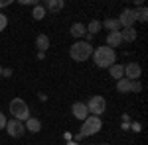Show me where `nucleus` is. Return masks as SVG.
I'll use <instances>...</instances> for the list:
<instances>
[{"label":"nucleus","instance_id":"13","mask_svg":"<svg viewBox=\"0 0 148 145\" xmlns=\"http://www.w3.org/2000/svg\"><path fill=\"white\" fill-rule=\"evenodd\" d=\"M105 43H107V47H111V49H114V47H121V43H123L121 32H114V34H107V39H105Z\"/></svg>","mask_w":148,"mask_h":145},{"label":"nucleus","instance_id":"11","mask_svg":"<svg viewBox=\"0 0 148 145\" xmlns=\"http://www.w3.org/2000/svg\"><path fill=\"white\" fill-rule=\"evenodd\" d=\"M44 8H46V12L57 14V12H61L65 8V2H63V0H46V2H44Z\"/></svg>","mask_w":148,"mask_h":145},{"label":"nucleus","instance_id":"7","mask_svg":"<svg viewBox=\"0 0 148 145\" xmlns=\"http://www.w3.org/2000/svg\"><path fill=\"white\" fill-rule=\"evenodd\" d=\"M116 20H119V24H121V30H125V28H134V24H136L132 8H125Z\"/></svg>","mask_w":148,"mask_h":145},{"label":"nucleus","instance_id":"26","mask_svg":"<svg viewBox=\"0 0 148 145\" xmlns=\"http://www.w3.org/2000/svg\"><path fill=\"white\" fill-rule=\"evenodd\" d=\"M12 4V0H0V10L4 8V6H10Z\"/></svg>","mask_w":148,"mask_h":145},{"label":"nucleus","instance_id":"6","mask_svg":"<svg viewBox=\"0 0 148 145\" xmlns=\"http://www.w3.org/2000/svg\"><path fill=\"white\" fill-rule=\"evenodd\" d=\"M6 134L10 135V137H22L24 132H26V127H24V122H20V120H8L6 122Z\"/></svg>","mask_w":148,"mask_h":145},{"label":"nucleus","instance_id":"2","mask_svg":"<svg viewBox=\"0 0 148 145\" xmlns=\"http://www.w3.org/2000/svg\"><path fill=\"white\" fill-rule=\"evenodd\" d=\"M93 49H95V47H93L91 43L79 39V41H75V43L69 47V57H71L73 61H77V63H85V61L91 59Z\"/></svg>","mask_w":148,"mask_h":145},{"label":"nucleus","instance_id":"29","mask_svg":"<svg viewBox=\"0 0 148 145\" xmlns=\"http://www.w3.org/2000/svg\"><path fill=\"white\" fill-rule=\"evenodd\" d=\"M38 98H40L42 102H46L47 100V94H42V92H40V94H38Z\"/></svg>","mask_w":148,"mask_h":145},{"label":"nucleus","instance_id":"14","mask_svg":"<svg viewBox=\"0 0 148 145\" xmlns=\"http://www.w3.org/2000/svg\"><path fill=\"white\" fill-rule=\"evenodd\" d=\"M121 37H123V43H132V41H136V30L134 28H125V30H121Z\"/></svg>","mask_w":148,"mask_h":145},{"label":"nucleus","instance_id":"34","mask_svg":"<svg viewBox=\"0 0 148 145\" xmlns=\"http://www.w3.org/2000/svg\"><path fill=\"white\" fill-rule=\"evenodd\" d=\"M103 145H109V143H103Z\"/></svg>","mask_w":148,"mask_h":145},{"label":"nucleus","instance_id":"15","mask_svg":"<svg viewBox=\"0 0 148 145\" xmlns=\"http://www.w3.org/2000/svg\"><path fill=\"white\" fill-rule=\"evenodd\" d=\"M101 28L109 30V34H114V32H121V24L116 18H107L105 22H101Z\"/></svg>","mask_w":148,"mask_h":145},{"label":"nucleus","instance_id":"20","mask_svg":"<svg viewBox=\"0 0 148 145\" xmlns=\"http://www.w3.org/2000/svg\"><path fill=\"white\" fill-rule=\"evenodd\" d=\"M46 8H44V4H38V6H34V10H32V18L34 20H44L46 18Z\"/></svg>","mask_w":148,"mask_h":145},{"label":"nucleus","instance_id":"8","mask_svg":"<svg viewBox=\"0 0 148 145\" xmlns=\"http://www.w3.org/2000/svg\"><path fill=\"white\" fill-rule=\"evenodd\" d=\"M142 77V67L138 63H126L125 65V78L128 80H138Z\"/></svg>","mask_w":148,"mask_h":145},{"label":"nucleus","instance_id":"31","mask_svg":"<svg viewBox=\"0 0 148 145\" xmlns=\"http://www.w3.org/2000/svg\"><path fill=\"white\" fill-rule=\"evenodd\" d=\"M73 139H75V143H77V141H83V135H81V134H77L75 137H73Z\"/></svg>","mask_w":148,"mask_h":145},{"label":"nucleus","instance_id":"30","mask_svg":"<svg viewBox=\"0 0 148 145\" xmlns=\"http://www.w3.org/2000/svg\"><path fill=\"white\" fill-rule=\"evenodd\" d=\"M121 127L126 132V129H130V123H128V122H123V125H121Z\"/></svg>","mask_w":148,"mask_h":145},{"label":"nucleus","instance_id":"21","mask_svg":"<svg viewBox=\"0 0 148 145\" xmlns=\"http://www.w3.org/2000/svg\"><path fill=\"white\" fill-rule=\"evenodd\" d=\"M85 28H87V34L97 35L99 32H101V20H91L89 26H85Z\"/></svg>","mask_w":148,"mask_h":145},{"label":"nucleus","instance_id":"12","mask_svg":"<svg viewBox=\"0 0 148 145\" xmlns=\"http://www.w3.org/2000/svg\"><path fill=\"white\" fill-rule=\"evenodd\" d=\"M69 34L73 35L75 39H81V37H85V34H87V28H85V24L75 22V24H71V28H69Z\"/></svg>","mask_w":148,"mask_h":145},{"label":"nucleus","instance_id":"3","mask_svg":"<svg viewBox=\"0 0 148 145\" xmlns=\"http://www.w3.org/2000/svg\"><path fill=\"white\" fill-rule=\"evenodd\" d=\"M101 127H103L101 118H97V116H91V114H89V116L81 122L79 134L83 135V137H93V135H97L99 132H101Z\"/></svg>","mask_w":148,"mask_h":145},{"label":"nucleus","instance_id":"32","mask_svg":"<svg viewBox=\"0 0 148 145\" xmlns=\"http://www.w3.org/2000/svg\"><path fill=\"white\" fill-rule=\"evenodd\" d=\"M67 145H79V143H75V141H67Z\"/></svg>","mask_w":148,"mask_h":145},{"label":"nucleus","instance_id":"18","mask_svg":"<svg viewBox=\"0 0 148 145\" xmlns=\"http://www.w3.org/2000/svg\"><path fill=\"white\" fill-rule=\"evenodd\" d=\"M130 86H132V80H128V78L116 80V90H119L121 94H128V92H130Z\"/></svg>","mask_w":148,"mask_h":145},{"label":"nucleus","instance_id":"17","mask_svg":"<svg viewBox=\"0 0 148 145\" xmlns=\"http://www.w3.org/2000/svg\"><path fill=\"white\" fill-rule=\"evenodd\" d=\"M36 47H38V51L46 53L47 49H49V37H47L46 34H40L36 37Z\"/></svg>","mask_w":148,"mask_h":145},{"label":"nucleus","instance_id":"9","mask_svg":"<svg viewBox=\"0 0 148 145\" xmlns=\"http://www.w3.org/2000/svg\"><path fill=\"white\" fill-rule=\"evenodd\" d=\"M71 114H73V118H75V120L83 122V120L89 116L87 104H85V102H73V106H71Z\"/></svg>","mask_w":148,"mask_h":145},{"label":"nucleus","instance_id":"28","mask_svg":"<svg viewBox=\"0 0 148 145\" xmlns=\"http://www.w3.org/2000/svg\"><path fill=\"white\" fill-rule=\"evenodd\" d=\"M130 125H132V129H134V132H140V123H138V122L130 123Z\"/></svg>","mask_w":148,"mask_h":145},{"label":"nucleus","instance_id":"27","mask_svg":"<svg viewBox=\"0 0 148 145\" xmlns=\"http://www.w3.org/2000/svg\"><path fill=\"white\" fill-rule=\"evenodd\" d=\"M93 39H95V35H91V34H85V39H83V41H87V43H91Z\"/></svg>","mask_w":148,"mask_h":145},{"label":"nucleus","instance_id":"10","mask_svg":"<svg viewBox=\"0 0 148 145\" xmlns=\"http://www.w3.org/2000/svg\"><path fill=\"white\" fill-rule=\"evenodd\" d=\"M24 127H26V132H30V134H40L42 132V122L38 120V118H28L26 122H24Z\"/></svg>","mask_w":148,"mask_h":145},{"label":"nucleus","instance_id":"22","mask_svg":"<svg viewBox=\"0 0 148 145\" xmlns=\"http://www.w3.org/2000/svg\"><path fill=\"white\" fill-rule=\"evenodd\" d=\"M6 26H8V16H6L4 12H0V32H4Z\"/></svg>","mask_w":148,"mask_h":145},{"label":"nucleus","instance_id":"1","mask_svg":"<svg viewBox=\"0 0 148 145\" xmlns=\"http://www.w3.org/2000/svg\"><path fill=\"white\" fill-rule=\"evenodd\" d=\"M91 59L99 69H109L116 63V51L111 49V47H107V45H101V47H95L93 49Z\"/></svg>","mask_w":148,"mask_h":145},{"label":"nucleus","instance_id":"23","mask_svg":"<svg viewBox=\"0 0 148 145\" xmlns=\"http://www.w3.org/2000/svg\"><path fill=\"white\" fill-rule=\"evenodd\" d=\"M130 92H134V94H138V92H142V82H140V80H132V86H130Z\"/></svg>","mask_w":148,"mask_h":145},{"label":"nucleus","instance_id":"25","mask_svg":"<svg viewBox=\"0 0 148 145\" xmlns=\"http://www.w3.org/2000/svg\"><path fill=\"white\" fill-rule=\"evenodd\" d=\"M12 69H2V77H12Z\"/></svg>","mask_w":148,"mask_h":145},{"label":"nucleus","instance_id":"24","mask_svg":"<svg viewBox=\"0 0 148 145\" xmlns=\"http://www.w3.org/2000/svg\"><path fill=\"white\" fill-rule=\"evenodd\" d=\"M6 122H8V118H6V116H4V114L0 112V132H2V129L6 127Z\"/></svg>","mask_w":148,"mask_h":145},{"label":"nucleus","instance_id":"16","mask_svg":"<svg viewBox=\"0 0 148 145\" xmlns=\"http://www.w3.org/2000/svg\"><path fill=\"white\" fill-rule=\"evenodd\" d=\"M109 75H111L114 80H121V78H125V65H121V63H114L113 67H109Z\"/></svg>","mask_w":148,"mask_h":145},{"label":"nucleus","instance_id":"5","mask_svg":"<svg viewBox=\"0 0 148 145\" xmlns=\"http://www.w3.org/2000/svg\"><path fill=\"white\" fill-rule=\"evenodd\" d=\"M85 104H87L89 114L91 116H97V118H101L103 114H105V110H107V100H105V96H101V94L91 96L89 102H85Z\"/></svg>","mask_w":148,"mask_h":145},{"label":"nucleus","instance_id":"33","mask_svg":"<svg viewBox=\"0 0 148 145\" xmlns=\"http://www.w3.org/2000/svg\"><path fill=\"white\" fill-rule=\"evenodd\" d=\"M2 69H4V67H2V65H0V77H2Z\"/></svg>","mask_w":148,"mask_h":145},{"label":"nucleus","instance_id":"19","mask_svg":"<svg viewBox=\"0 0 148 145\" xmlns=\"http://www.w3.org/2000/svg\"><path fill=\"white\" fill-rule=\"evenodd\" d=\"M132 12H134V20L136 22H148V10L144 8V6H140V8H132Z\"/></svg>","mask_w":148,"mask_h":145},{"label":"nucleus","instance_id":"4","mask_svg":"<svg viewBox=\"0 0 148 145\" xmlns=\"http://www.w3.org/2000/svg\"><path fill=\"white\" fill-rule=\"evenodd\" d=\"M10 114L14 120H20V122H26L30 118V106L24 98H12L10 100Z\"/></svg>","mask_w":148,"mask_h":145}]
</instances>
